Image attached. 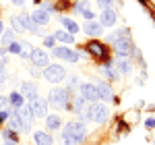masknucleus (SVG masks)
Here are the masks:
<instances>
[{
    "instance_id": "nucleus-23",
    "label": "nucleus",
    "mask_w": 155,
    "mask_h": 145,
    "mask_svg": "<svg viewBox=\"0 0 155 145\" xmlns=\"http://www.w3.org/2000/svg\"><path fill=\"white\" fill-rule=\"evenodd\" d=\"M60 116H56V114H52V116H46V126H48L50 131H56V129H60Z\"/></svg>"
},
{
    "instance_id": "nucleus-15",
    "label": "nucleus",
    "mask_w": 155,
    "mask_h": 145,
    "mask_svg": "<svg viewBox=\"0 0 155 145\" xmlns=\"http://www.w3.org/2000/svg\"><path fill=\"white\" fill-rule=\"evenodd\" d=\"M31 21L37 25H48L50 23V15L44 8H37V11H33V15H31Z\"/></svg>"
},
{
    "instance_id": "nucleus-26",
    "label": "nucleus",
    "mask_w": 155,
    "mask_h": 145,
    "mask_svg": "<svg viewBox=\"0 0 155 145\" xmlns=\"http://www.w3.org/2000/svg\"><path fill=\"white\" fill-rule=\"evenodd\" d=\"M101 75H104V77H107L110 81H114V79H118V75L114 72V69H112V62H106V66L101 69Z\"/></svg>"
},
{
    "instance_id": "nucleus-24",
    "label": "nucleus",
    "mask_w": 155,
    "mask_h": 145,
    "mask_svg": "<svg viewBox=\"0 0 155 145\" xmlns=\"http://www.w3.org/2000/svg\"><path fill=\"white\" fill-rule=\"evenodd\" d=\"M116 64H118V71H122L124 75H128V72L132 71V64H130L128 60H126V56H120Z\"/></svg>"
},
{
    "instance_id": "nucleus-9",
    "label": "nucleus",
    "mask_w": 155,
    "mask_h": 145,
    "mask_svg": "<svg viewBox=\"0 0 155 145\" xmlns=\"http://www.w3.org/2000/svg\"><path fill=\"white\" fill-rule=\"evenodd\" d=\"M79 89H81V97H83V99H89V102H97V99H99L95 83H83Z\"/></svg>"
},
{
    "instance_id": "nucleus-31",
    "label": "nucleus",
    "mask_w": 155,
    "mask_h": 145,
    "mask_svg": "<svg viewBox=\"0 0 155 145\" xmlns=\"http://www.w3.org/2000/svg\"><path fill=\"white\" fill-rule=\"evenodd\" d=\"M44 44H46V48H54V46H56V39H54V35H48L46 39H44Z\"/></svg>"
},
{
    "instance_id": "nucleus-27",
    "label": "nucleus",
    "mask_w": 155,
    "mask_h": 145,
    "mask_svg": "<svg viewBox=\"0 0 155 145\" xmlns=\"http://www.w3.org/2000/svg\"><path fill=\"white\" fill-rule=\"evenodd\" d=\"M31 52H33V46L31 44H21V50H19V56L21 58H31Z\"/></svg>"
},
{
    "instance_id": "nucleus-3",
    "label": "nucleus",
    "mask_w": 155,
    "mask_h": 145,
    "mask_svg": "<svg viewBox=\"0 0 155 145\" xmlns=\"http://www.w3.org/2000/svg\"><path fill=\"white\" fill-rule=\"evenodd\" d=\"M12 29L15 31H31V33H41V29L35 27V23L31 21V15L27 12H21V15H15L12 17Z\"/></svg>"
},
{
    "instance_id": "nucleus-10",
    "label": "nucleus",
    "mask_w": 155,
    "mask_h": 145,
    "mask_svg": "<svg viewBox=\"0 0 155 145\" xmlns=\"http://www.w3.org/2000/svg\"><path fill=\"white\" fill-rule=\"evenodd\" d=\"M87 52L89 54H93V56H99V58H104L106 62H110V58H107V50H106V46H101L99 42H89L87 44Z\"/></svg>"
},
{
    "instance_id": "nucleus-29",
    "label": "nucleus",
    "mask_w": 155,
    "mask_h": 145,
    "mask_svg": "<svg viewBox=\"0 0 155 145\" xmlns=\"http://www.w3.org/2000/svg\"><path fill=\"white\" fill-rule=\"evenodd\" d=\"M2 44H4V46H8V44H12V42H15V35H12V31H2Z\"/></svg>"
},
{
    "instance_id": "nucleus-43",
    "label": "nucleus",
    "mask_w": 155,
    "mask_h": 145,
    "mask_svg": "<svg viewBox=\"0 0 155 145\" xmlns=\"http://www.w3.org/2000/svg\"><path fill=\"white\" fill-rule=\"evenodd\" d=\"M2 31H4V23L0 21V35H2Z\"/></svg>"
},
{
    "instance_id": "nucleus-11",
    "label": "nucleus",
    "mask_w": 155,
    "mask_h": 145,
    "mask_svg": "<svg viewBox=\"0 0 155 145\" xmlns=\"http://www.w3.org/2000/svg\"><path fill=\"white\" fill-rule=\"evenodd\" d=\"M21 96L27 97V99H35L37 97V85L31 83V81H23L21 83Z\"/></svg>"
},
{
    "instance_id": "nucleus-22",
    "label": "nucleus",
    "mask_w": 155,
    "mask_h": 145,
    "mask_svg": "<svg viewBox=\"0 0 155 145\" xmlns=\"http://www.w3.org/2000/svg\"><path fill=\"white\" fill-rule=\"evenodd\" d=\"M8 102H11L12 110H17V108H21V106H23V96H21L19 91H12L11 96H8Z\"/></svg>"
},
{
    "instance_id": "nucleus-34",
    "label": "nucleus",
    "mask_w": 155,
    "mask_h": 145,
    "mask_svg": "<svg viewBox=\"0 0 155 145\" xmlns=\"http://www.w3.org/2000/svg\"><path fill=\"white\" fill-rule=\"evenodd\" d=\"M4 139H6V141H15V143H17V137H15V133H12V131H4Z\"/></svg>"
},
{
    "instance_id": "nucleus-44",
    "label": "nucleus",
    "mask_w": 155,
    "mask_h": 145,
    "mask_svg": "<svg viewBox=\"0 0 155 145\" xmlns=\"http://www.w3.org/2000/svg\"><path fill=\"white\" fill-rule=\"evenodd\" d=\"M0 56H4V50H2V48H0Z\"/></svg>"
},
{
    "instance_id": "nucleus-1",
    "label": "nucleus",
    "mask_w": 155,
    "mask_h": 145,
    "mask_svg": "<svg viewBox=\"0 0 155 145\" xmlns=\"http://www.w3.org/2000/svg\"><path fill=\"white\" fill-rule=\"evenodd\" d=\"M85 135H87V129L83 122L71 120L62 129V145H79L85 139Z\"/></svg>"
},
{
    "instance_id": "nucleus-14",
    "label": "nucleus",
    "mask_w": 155,
    "mask_h": 145,
    "mask_svg": "<svg viewBox=\"0 0 155 145\" xmlns=\"http://www.w3.org/2000/svg\"><path fill=\"white\" fill-rule=\"evenodd\" d=\"M99 23L104 25V27H112V25L116 23V12L112 11V8L101 11V15H99Z\"/></svg>"
},
{
    "instance_id": "nucleus-13",
    "label": "nucleus",
    "mask_w": 155,
    "mask_h": 145,
    "mask_svg": "<svg viewBox=\"0 0 155 145\" xmlns=\"http://www.w3.org/2000/svg\"><path fill=\"white\" fill-rule=\"evenodd\" d=\"M31 60H33V64H35V66H44V69L50 64L46 52H44V50H37V48H33V52H31Z\"/></svg>"
},
{
    "instance_id": "nucleus-37",
    "label": "nucleus",
    "mask_w": 155,
    "mask_h": 145,
    "mask_svg": "<svg viewBox=\"0 0 155 145\" xmlns=\"http://www.w3.org/2000/svg\"><path fill=\"white\" fill-rule=\"evenodd\" d=\"M41 6H44V11L48 12V15H50V12H54V11H56V6H54V4H41Z\"/></svg>"
},
{
    "instance_id": "nucleus-32",
    "label": "nucleus",
    "mask_w": 155,
    "mask_h": 145,
    "mask_svg": "<svg viewBox=\"0 0 155 145\" xmlns=\"http://www.w3.org/2000/svg\"><path fill=\"white\" fill-rule=\"evenodd\" d=\"M8 50H11L12 54H19V50H21V44H19V42H12V44H8Z\"/></svg>"
},
{
    "instance_id": "nucleus-40",
    "label": "nucleus",
    "mask_w": 155,
    "mask_h": 145,
    "mask_svg": "<svg viewBox=\"0 0 155 145\" xmlns=\"http://www.w3.org/2000/svg\"><path fill=\"white\" fill-rule=\"evenodd\" d=\"M83 17H85V19H89V21H91V19H93V11H85V12H83Z\"/></svg>"
},
{
    "instance_id": "nucleus-41",
    "label": "nucleus",
    "mask_w": 155,
    "mask_h": 145,
    "mask_svg": "<svg viewBox=\"0 0 155 145\" xmlns=\"http://www.w3.org/2000/svg\"><path fill=\"white\" fill-rule=\"evenodd\" d=\"M11 2H12V4H17V6H21V4H23L25 0H11Z\"/></svg>"
},
{
    "instance_id": "nucleus-7",
    "label": "nucleus",
    "mask_w": 155,
    "mask_h": 145,
    "mask_svg": "<svg viewBox=\"0 0 155 145\" xmlns=\"http://www.w3.org/2000/svg\"><path fill=\"white\" fill-rule=\"evenodd\" d=\"M6 122H8L11 131H19V133H25V131H29V122L23 120V118H21V116L17 114V110H12L11 114H8Z\"/></svg>"
},
{
    "instance_id": "nucleus-35",
    "label": "nucleus",
    "mask_w": 155,
    "mask_h": 145,
    "mask_svg": "<svg viewBox=\"0 0 155 145\" xmlns=\"http://www.w3.org/2000/svg\"><path fill=\"white\" fill-rule=\"evenodd\" d=\"M8 106H11L8 97H0V110H8Z\"/></svg>"
},
{
    "instance_id": "nucleus-18",
    "label": "nucleus",
    "mask_w": 155,
    "mask_h": 145,
    "mask_svg": "<svg viewBox=\"0 0 155 145\" xmlns=\"http://www.w3.org/2000/svg\"><path fill=\"white\" fill-rule=\"evenodd\" d=\"M95 87H97V93H99V97H101V99H112V89H110V85L107 83H101V81H99V83H95Z\"/></svg>"
},
{
    "instance_id": "nucleus-2",
    "label": "nucleus",
    "mask_w": 155,
    "mask_h": 145,
    "mask_svg": "<svg viewBox=\"0 0 155 145\" xmlns=\"http://www.w3.org/2000/svg\"><path fill=\"white\" fill-rule=\"evenodd\" d=\"M79 114L83 116L85 120L101 124V122H106V120H107V116H110V110H107V106H104V104H99V102H93L91 106L83 108L81 112H79Z\"/></svg>"
},
{
    "instance_id": "nucleus-19",
    "label": "nucleus",
    "mask_w": 155,
    "mask_h": 145,
    "mask_svg": "<svg viewBox=\"0 0 155 145\" xmlns=\"http://www.w3.org/2000/svg\"><path fill=\"white\" fill-rule=\"evenodd\" d=\"M83 102H85V99H83V97H81V96L72 97V99H71V97H68V104H66V108H71L72 112H77V114H79V112L83 110Z\"/></svg>"
},
{
    "instance_id": "nucleus-4",
    "label": "nucleus",
    "mask_w": 155,
    "mask_h": 145,
    "mask_svg": "<svg viewBox=\"0 0 155 145\" xmlns=\"http://www.w3.org/2000/svg\"><path fill=\"white\" fill-rule=\"evenodd\" d=\"M110 39L116 44V50H118L120 56H128L132 52V42L128 39V31L126 29H120L118 33H112Z\"/></svg>"
},
{
    "instance_id": "nucleus-28",
    "label": "nucleus",
    "mask_w": 155,
    "mask_h": 145,
    "mask_svg": "<svg viewBox=\"0 0 155 145\" xmlns=\"http://www.w3.org/2000/svg\"><path fill=\"white\" fill-rule=\"evenodd\" d=\"M72 11H74V12H81V15H83L85 11H91V8H89V2L85 0V2H77V4L72 6Z\"/></svg>"
},
{
    "instance_id": "nucleus-25",
    "label": "nucleus",
    "mask_w": 155,
    "mask_h": 145,
    "mask_svg": "<svg viewBox=\"0 0 155 145\" xmlns=\"http://www.w3.org/2000/svg\"><path fill=\"white\" fill-rule=\"evenodd\" d=\"M17 114L23 118V120H27V122H31L33 120V114H31V110H29V106H21V108H17Z\"/></svg>"
},
{
    "instance_id": "nucleus-33",
    "label": "nucleus",
    "mask_w": 155,
    "mask_h": 145,
    "mask_svg": "<svg viewBox=\"0 0 155 145\" xmlns=\"http://www.w3.org/2000/svg\"><path fill=\"white\" fill-rule=\"evenodd\" d=\"M8 114H11L8 110H0V126H2V124L6 122V118H8Z\"/></svg>"
},
{
    "instance_id": "nucleus-42",
    "label": "nucleus",
    "mask_w": 155,
    "mask_h": 145,
    "mask_svg": "<svg viewBox=\"0 0 155 145\" xmlns=\"http://www.w3.org/2000/svg\"><path fill=\"white\" fill-rule=\"evenodd\" d=\"M2 145H17V143H15V141H4Z\"/></svg>"
},
{
    "instance_id": "nucleus-8",
    "label": "nucleus",
    "mask_w": 155,
    "mask_h": 145,
    "mask_svg": "<svg viewBox=\"0 0 155 145\" xmlns=\"http://www.w3.org/2000/svg\"><path fill=\"white\" fill-rule=\"evenodd\" d=\"M29 110H31L33 118H44V116L48 114V99H41V97H35V99H31V104H29Z\"/></svg>"
},
{
    "instance_id": "nucleus-36",
    "label": "nucleus",
    "mask_w": 155,
    "mask_h": 145,
    "mask_svg": "<svg viewBox=\"0 0 155 145\" xmlns=\"http://www.w3.org/2000/svg\"><path fill=\"white\" fill-rule=\"evenodd\" d=\"M6 81V71H4V64H0V83Z\"/></svg>"
},
{
    "instance_id": "nucleus-17",
    "label": "nucleus",
    "mask_w": 155,
    "mask_h": 145,
    "mask_svg": "<svg viewBox=\"0 0 155 145\" xmlns=\"http://www.w3.org/2000/svg\"><path fill=\"white\" fill-rule=\"evenodd\" d=\"M33 141H35L37 145H52V135H50V133H44V131H35Z\"/></svg>"
},
{
    "instance_id": "nucleus-38",
    "label": "nucleus",
    "mask_w": 155,
    "mask_h": 145,
    "mask_svg": "<svg viewBox=\"0 0 155 145\" xmlns=\"http://www.w3.org/2000/svg\"><path fill=\"white\" fill-rule=\"evenodd\" d=\"M145 124H147L149 129H153V126H155V118H153V116H149V118L145 120Z\"/></svg>"
},
{
    "instance_id": "nucleus-30",
    "label": "nucleus",
    "mask_w": 155,
    "mask_h": 145,
    "mask_svg": "<svg viewBox=\"0 0 155 145\" xmlns=\"http://www.w3.org/2000/svg\"><path fill=\"white\" fill-rule=\"evenodd\" d=\"M97 4L104 6V11H106V8H112L114 6V0H97Z\"/></svg>"
},
{
    "instance_id": "nucleus-21",
    "label": "nucleus",
    "mask_w": 155,
    "mask_h": 145,
    "mask_svg": "<svg viewBox=\"0 0 155 145\" xmlns=\"http://www.w3.org/2000/svg\"><path fill=\"white\" fill-rule=\"evenodd\" d=\"M60 23L64 25V29H66L68 33H72V35H74V33L79 31V25L74 23L72 19H68V17H62V19H60Z\"/></svg>"
},
{
    "instance_id": "nucleus-39",
    "label": "nucleus",
    "mask_w": 155,
    "mask_h": 145,
    "mask_svg": "<svg viewBox=\"0 0 155 145\" xmlns=\"http://www.w3.org/2000/svg\"><path fill=\"white\" fill-rule=\"evenodd\" d=\"M77 85H79V79L77 77H71L68 79V87H77Z\"/></svg>"
},
{
    "instance_id": "nucleus-6",
    "label": "nucleus",
    "mask_w": 155,
    "mask_h": 145,
    "mask_svg": "<svg viewBox=\"0 0 155 145\" xmlns=\"http://www.w3.org/2000/svg\"><path fill=\"white\" fill-rule=\"evenodd\" d=\"M44 77L48 79L50 83H60V81L66 77V71H64L60 64H48L46 71H44Z\"/></svg>"
},
{
    "instance_id": "nucleus-12",
    "label": "nucleus",
    "mask_w": 155,
    "mask_h": 145,
    "mask_svg": "<svg viewBox=\"0 0 155 145\" xmlns=\"http://www.w3.org/2000/svg\"><path fill=\"white\" fill-rule=\"evenodd\" d=\"M54 54H56L58 58L68 60V62H77V60H79V54L72 52V50H68V48H54Z\"/></svg>"
},
{
    "instance_id": "nucleus-16",
    "label": "nucleus",
    "mask_w": 155,
    "mask_h": 145,
    "mask_svg": "<svg viewBox=\"0 0 155 145\" xmlns=\"http://www.w3.org/2000/svg\"><path fill=\"white\" fill-rule=\"evenodd\" d=\"M85 33L87 35H101V31H104V25L101 23H95V21H89V23H85Z\"/></svg>"
},
{
    "instance_id": "nucleus-5",
    "label": "nucleus",
    "mask_w": 155,
    "mask_h": 145,
    "mask_svg": "<svg viewBox=\"0 0 155 145\" xmlns=\"http://www.w3.org/2000/svg\"><path fill=\"white\" fill-rule=\"evenodd\" d=\"M68 97H71V91L62 89V87H56V89H50V96H48V106L52 108H66L68 104Z\"/></svg>"
},
{
    "instance_id": "nucleus-20",
    "label": "nucleus",
    "mask_w": 155,
    "mask_h": 145,
    "mask_svg": "<svg viewBox=\"0 0 155 145\" xmlns=\"http://www.w3.org/2000/svg\"><path fill=\"white\" fill-rule=\"evenodd\" d=\"M52 35H54V39H58L62 44H72V42H74V35L68 33V31H56V33H52Z\"/></svg>"
}]
</instances>
